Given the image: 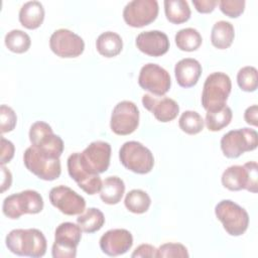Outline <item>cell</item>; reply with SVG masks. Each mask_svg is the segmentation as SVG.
Returning a JSON list of instances; mask_svg holds the SVG:
<instances>
[{
  "instance_id": "f546056e",
  "label": "cell",
  "mask_w": 258,
  "mask_h": 258,
  "mask_svg": "<svg viewBox=\"0 0 258 258\" xmlns=\"http://www.w3.org/2000/svg\"><path fill=\"white\" fill-rule=\"evenodd\" d=\"M124 204L129 212L134 214H143L148 211L151 200L148 194L144 190L132 189L126 195Z\"/></svg>"
},
{
  "instance_id": "4316f807",
  "label": "cell",
  "mask_w": 258,
  "mask_h": 258,
  "mask_svg": "<svg viewBox=\"0 0 258 258\" xmlns=\"http://www.w3.org/2000/svg\"><path fill=\"white\" fill-rule=\"evenodd\" d=\"M77 223L85 233H95L105 224L104 214L97 208H89L77 218Z\"/></svg>"
},
{
  "instance_id": "6da1fadb",
  "label": "cell",
  "mask_w": 258,
  "mask_h": 258,
  "mask_svg": "<svg viewBox=\"0 0 258 258\" xmlns=\"http://www.w3.org/2000/svg\"><path fill=\"white\" fill-rule=\"evenodd\" d=\"M6 247L18 256L42 257L46 252V239L37 229H14L5 239Z\"/></svg>"
},
{
  "instance_id": "8992f818",
  "label": "cell",
  "mask_w": 258,
  "mask_h": 258,
  "mask_svg": "<svg viewBox=\"0 0 258 258\" xmlns=\"http://www.w3.org/2000/svg\"><path fill=\"white\" fill-rule=\"evenodd\" d=\"M215 214L231 236H241L248 229L249 215L247 211L230 200H223L215 207Z\"/></svg>"
},
{
  "instance_id": "1f68e13d",
  "label": "cell",
  "mask_w": 258,
  "mask_h": 258,
  "mask_svg": "<svg viewBox=\"0 0 258 258\" xmlns=\"http://www.w3.org/2000/svg\"><path fill=\"white\" fill-rule=\"evenodd\" d=\"M179 128L186 134L195 135L204 129L205 121L196 111H184L178 120Z\"/></svg>"
},
{
  "instance_id": "d590c367",
  "label": "cell",
  "mask_w": 258,
  "mask_h": 258,
  "mask_svg": "<svg viewBox=\"0 0 258 258\" xmlns=\"http://www.w3.org/2000/svg\"><path fill=\"white\" fill-rule=\"evenodd\" d=\"M219 6L221 11L225 15L231 18H237L244 12L245 1L244 0H222L219 2Z\"/></svg>"
},
{
  "instance_id": "ac0fdd59",
  "label": "cell",
  "mask_w": 258,
  "mask_h": 258,
  "mask_svg": "<svg viewBox=\"0 0 258 258\" xmlns=\"http://www.w3.org/2000/svg\"><path fill=\"white\" fill-rule=\"evenodd\" d=\"M142 104L146 110L153 114L156 120L163 123L175 119L179 112L178 104L165 96L145 94L142 97Z\"/></svg>"
},
{
  "instance_id": "d6986e66",
  "label": "cell",
  "mask_w": 258,
  "mask_h": 258,
  "mask_svg": "<svg viewBox=\"0 0 258 258\" xmlns=\"http://www.w3.org/2000/svg\"><path fill=\"white\" fill-rule=\"evenodd\" d=\"M100 248L108 256L125 254L133 245L132 234L126 229H112L100 238Z\"/></svg>"
},
{
  "instance_id": "d4e9b609",
  "label": "cell",
  "mask_w": 258,
  "mask_h": 258,
  "mask_svg": "<svg viewBox=\"0 0 258 258\" xmlns=\"http://www.w3.org/2000/svg\"><path fill=\"white\" fill-rule=\"evenodd\" d=\"M235 37V30L232 23L225 20L216 22L211 32V42L219 49L228 48Z\"/></svg>"
},
{
  "instance_id": "7402d4cb",
  "label": "cell",
  "mask_w": 258,
  "mask_h": 258,
  "mask_svg": "<svg viewBox=\"0 0 258 258\" xmlns=\"http://www.w3.org/2000/svg\"><path fill=\"white\" fill-rule=\"evenodd\" d=\"M44 19V8L39 1H28L19 10V22L27 29L38 28Z\"/></svg>"
},
{
  "instance_id": "2e32d148",
  "label": "cell",
  "mask_w": 258,
  "mask_h": 258,
  "mask_svg": "<svg viewBox=\"0 0 258 258\" xmlns=\"http://www.w3.org/2000/svg\"><path fill=\"white\" fill-rule=\"evenodd\" d=\"M49 201L53 207L68 216L80 215L86 208L85 199L66 185L52 187L49 191Z\"/></svg>"
},
{
  "instance_id": "8d00e7d4",
  "label": "cell",
  "mask_w": 258,
  "mask_h": 258,
  "mask_svg": "<svg viewBox=\"0 0 258 258\" xmlns=\"http://www.w3.org/2000/svg\"><path fill=\"white\" fill-rule=\"evenodd\" d=\"M15 147L13 143L7 139H5L3 136H1V157H0V163L1 165H4L13 158L14 156Z\"/></svg>"
},
{
  "instance_id": "4dcf8cb0",
  "label": "cell",
  "mask_w": 258,
  "mask_h": 258,
  "mask_svg": "<svg viewBox=\"0 0 258 258\" xmlns=\"http://www.w3.org/2000/svg\"><path fill=\"white\" fill-rule=\"evenodd\" d=\"M4 41L6 47L15 53H23L27 51L31 44L30 36L20 29H13L9 31L5 35Z\"/></svg>"
},
{
  "instance_id": "7c38bea8",
  "label": "cell",
  "mask_w": 258,
  "mask_h": 258,
  "mask_svg": "<svg viewBox=\"0 0 258 258\" xmlns=\"http://www.w3.org/2000/svg\"><path fill=\"white\" fill-rule=\"evenodd\" d=\"M139 86L155 96H163L171 86V80L168 72L156 63L144 64L138 77Z\"/></svg>"
},
{
  "instance_id": "ab89813d",
  "label": "cell",
  "mask_w": 258,
  "mask_h": 258,
  "mask_svg": "<svg viewBox=\"0 0 258 258\" xmlns=\"http://www.w3.org/2000/svg\"><path fill=\"white\" fill-rule=\"evenodd\" d=\"M257 115H258V107L257 105H252L246 109L244 113V119L248 124L253 126H258Z\"/></svg>"
},
{
  "instance_id": "f1b7e54d",
  "label": "cell",
  "mask_w": 258,
  "mask_h": 258,
  "mask_svg": "<svg viewBox=\"0 0 258 258\" xmlns=\"http://www.w3.org/2000/svg\"><path fill=\"white\" fill-rule=\"evenodd\" d=\"M233 117L230 107L225 105L221 109L215 111H208L206 114V126L210 131L216 132L227 127Z\"/></svg>"
},
{
  "instance_id": "ba28073f",
  "label": "cell",
  "mask_w": 258,
  "mask_h": 258,
  "mask_svg": "<svg viewBox=\"0 0 258 258\" xmlns=\"http://www.w3.org/2000/svg\"><path fill=\"white\" fill-rule=\"evenodd\" d=\"M257 145L258 134L256 130L246 127L231 130L221 139V149L228 158H238L244 152L256 149Z\"/></svg>"
},
{
  "instance_id": "484cf974",
  "label": "cell",
  "mask_w": 258,
  "mask_h": 258,
  "mask_svg": "<svg viewBox=\"0 0 258 258\" xmlns=\"http://www.w3.org/2000/svg\"><path fill=\"white\" fill-rule=\"evenodd\" d=\"M164 12L166 19L173 24H180L190 17V8L184 0H165Z\"/></svg>"
},
{
  "instance_id": "83f0119b",
  "label": "cell",
  "mask_w": 258,
  "mask_h": 258,
  "mask_svg": "<svg viewBox=\"0 0 258 258\" xmlns=\"http://www.w3.org/2000/svg\"><path fill=\"white\" fill-rule=\"evenodd\" d=\"M174 40L180 50L194 51L201 46L203 38L197 29L187 27L177 31Z\"/></svg>"
},
{
  "instance_id": "5b68a950",
  "label": "cell",
  "mask_w": 258,
  "mask_h": 258,
  "mask_svg": "<svg viewBox=\"0 0 258 258\" xmlns=\"http://www.w3.org/2000/svg\"><path fill=\"white\" fill-rule=\"evenodd\" d=\"M25 167L43 180H54L59 177L61 166L59 158L38 150L34 146L28 147L23 154Z\"/></svg>"
},
{
  "instance_id": "8fae6325",
  "label": "cell",
  "mask_w": 258,
  "mask_h": 258,
  "mask_svg": "<svg viewBox=\"0 0 258 258\" xmlns=\"http://www.w3.org/2000/svg\"><path fill=\"white\" fill-rule=\"evenodd\" d=\"M139 125V110L131 101H121L113 109L110 120L111 130L117 135H129Z\"/></svg>"
},
{
  "instance_id": "e0dca14e",
  "label": "cell",
  "mask_w": 258,
  "mask_h": 258,
  "mask_svg": "<svg viewBox=\"0 0 258 258\" xmlns=\"http://www.w3.org/2000/svg\"><path fill=\"white\" fill-rule=\"evenodd\" d=\"M68 171L70 176L88 195H95L100 191L102 180L99 174L88 171L81 163L79 152L71 154L68 158Z\"/></svg>"
},
{
  "instance_id": "7a4b0ae2",
  "label": "cell",
  "mask_w": 258,
  "mask_h": 258,
  "mask_svg": "<svg viewBox=\"0 0 258 258\" xmlns=\"http://www.w3.org/2000/svg\"><path fill=\"white\" fill-rule=\"evenodd\" d=\"M231 90V79L225 73L216 72L208 76L202 93V105L204 109L208 112L224 107Z\"/></svg>"
},
{
  "instance_id": "277c9868",
  "label": "cell",
  "mask_w": 258,
  "mask_h": 258,
  "mask_svg": "<svg viewBox=\"0 0 258 258\" xmlns=\"http://www.w3.org/2000/svg\"><path fill=\"white\" fill-rule=\"evenodd\" d=\"M43 209L41 195L33 189H26L6 197L3 201L2 212L12 220L19 219L24 214H38Z\"/></svg>"
},
{
  "instance_id": "74e56055",
  "label": "cell",
  "mask_w": 258,
  "mask_h": 258,
  "mask_svg": "<svg viewBox=\"0 0 258 258\" xmlns=\"http://www.w3.org/2000/svg\"><path fill=\"white\" fill-rule=\"evenodd\" d=\"M157 249L150 244L139 245L131 254V257H156Z\"/></svg>"
},
{
  "instance_id": "52a82bcc",
  "label": "cell",
  "mask_w": 258,
  "mask_h": 258,
  "mask_svg": "<svg viewBox=\"0 0 258 258\" xmlns=\"http://www.w3.org/2000/svg\"><path fill=\"white\" fill-rule=\"evenodd\" d=\"M119 158L124 167L138 174L150 172L154 165L152 152L137 141L125 142L119 150Z\"/></svg>"
},
{
  "instance_id": "836d02e7",
  "label": "cell",
  "mask_w": 258,
  "mask_h": 258,
  "mask_svg": "<svg viewBox=\"0 0 258 258\" xmlns=\"http://www.w3.org/2000/svg\"><path fill=\"white\" fill-rule=\"evenodd\" d=\"M188 252L185 246L179 243H165L162 244L156 252V257H179V258H187Z\"/></svg>"
},
{
  "instance_id": "603a6c76",
  "label": "cell",
  "mask_w": 258,
  "mask_h": 258,
  "mask_svg": "<svg viewBox=\"0 0 258 258\" xmlns=\"http://www.w3.org/2000/svg\"><path fill=\"white\" fill-rule=\"evenodd\" d=\"M125 191L124 181L118 176H108L102 181L100 198L107 205L118 204Z\"/></svg>"
},
{
  "instance_id": "5bb4252c",
  "label": "cell",
  "mask_w": 258,
  "mask_h": 258,
  "mask_svg": "<svg viewBox=\"0 0 258 258\" xmlns=\"http://www.w3.org/2000/svg\"><path fill=\"white\" fill-rule=\"evenodd\" d=\"M158 10L156 0H133L124 7L123 18L131 27H143L156 19Z\"/></svg>"
},
{
  "instance_id": "d6a6232c",
  "label": "cell",
  "mask_w": 258,
  "mask_h": 258,
  "mask_svg": "<svg viewBox=\"0 0 258 258\" xmlns=\"http://www.w3.org/2000/svg\"><path fill=\"white\" fill-rule=\"evenodd\" d=\"M237 83L242 91L254 92L258 86L257 70L252 66H247L239 70L237 74Z\"/></svg>"
},
{
  "instance_id": "ffe728a7",
  "label": "cell",
  "mask_w": 258,
  "mask_h": 258,
  "mask_svg": "<svg viewBox=\"0 0 258 258\" xmlns=\"http://www.w3.org/2000/svg\"><path fill=\"white\" fill-rule=\"evenodd\" d=\"M137 48L150 56H161L169 49L167 35L159 30H148L140 32L136 37Z\"/></svg>"
},
{
  "instance_id": "f35d334b",
  "label": "cell",
  "mask_w": 258,
  "mask_h": 258,
  "mask_svg": "<svg viewBox=\"0 0 258 258\" xmlns=\"http://www.w3.org/2000/svg\"><path fill=\"white\" fill-rule=\"evenodd\" d=\"M192 4L200 13H210L212 12L216 5L217 0H192Z\"/></svg>"
},
{
  "instance_id": "9a60e30c",
  "label": "cell",
  "mask_w": 258,
  "mask_h": 258,
  "mask_svg": "<svg viewBox=\"0 0 258 258\" xmlns=\"http://www.w3.org/2000/svg\"><path fill=\"white\" fill-rule=\"evenodd\" d=\"M49 46L54 54L59 57H77L81 55L85 49L83 38L75 32L60 28L50 35Z\"/></svg>"
},
{
  "instance_id": "60d3db41",
  "label": "cell",
  "mask_w": 258,
  "mask_h": 258,
  "mask_svg": "<svg viewBox=\"0 0 258 258\" xmlns=\"http://www.w3.org/2000/svg\"><path fill=\"white\" fill-rule=\"evenodd\" d=\"M1 175H2V178H1V192H4L11 185L12 174L4 165H1Z\"/></svg>"
},
{
  "instance_id": "30bf717a",
  "label": "cell",
  "mask_w": 258,
  "mask_h": 258,
  "mask_svg": "<svg viewBox=\"0 0 258 258\" xmlns=\"http://www.w3.org/2000/svg\"><path fill=\"white\" fill-rule=\"evenodd\" d=\"M29 140L31 145L40 151L59 158L63 151V141L55 135L47 123L37 121L29 129Z\"/></svg>"
},
{
  "instance_id": "cb8c5ba5",
  "label": "cell",
  "mask_w": 258,
  "mask_h": 258,
  "mask_svg": "<svg viewBox=\"0 0 258 258\" xmlns=\"http://www.w3.org/2000/svg\"><path fill=\"white\" fill-rule=\"evenodd\" d=\"M96 48L101 55L105 57H113L121 52L123 41L118 33L106 31L98 36L96 40Z\"/></svg>"
},
{
  "instance_id": "e575fe53",
  "label": "cell",
  "mask_w": 258,
  "mask_h": 258,
  "mask_svg": "<svg viewBox=\"0 0 258 258\" xmlns=\"http://www.w3.org/2000/svg\"><path fill=\"white\" fill-rule=\"evenodd\" d=\"M17 122V116L14 112V110L7 106V105H1L0 107V128H1V133H7L12 131Z\"/></svg>"
},
{
  "instance_id": "9c48e42d",
  "label": "cell",
  "mask_w": 258,
  "mask_h": 258,
  "mask_svg": "<svg viewBox=\"0 0 258 258\" xmlns=\"http://www.w3.org/2000/svg\"><path fill=\"white\" fill-rule=\"evenodd\" d=\"M81 238L82 229L79 225L71 222L59 224L54 232V242L51 249L52 257L75 258Z\"/></svg>"
},
{
  "instance_id": "44dd1931",
  "label": "cell",
  "mask_w": 258,
  "mask_h": 258,
  "mask_svg": "<svg viewBox=\"0 0 258 258\" xmlns=\"http://www.w3.org/2000/svg\"><path fill=\"white\" fill-rule=\"evenodd\" d=\"M174 75L176 82L180 87L191 88L198 83L202 75V66L199 60L195 58H182L176 62L174 67Z\"/></svg>"
},
{
  "instance_id": "4fadbf2b",
  "label": "cell",
  "mask_w": 258,
  "mask_h": 258,
  "mask_svg": "<svg viewBox=\"0 0 258 258\" xmlns=\"http://www.w3.org/2000/svg\"><path fill=\"white\" fill-rule=\"evenodd\" d=\"M79 157L82 165L91 173L99 174L105 172L110 165L111 145L105 141H94L90 143Z\"/></svg>"
},
{
  "instance_id": "3957f363",
  "label": "cell",
  "mask_w": 258,
  "mask_h": 258,
  "mask_svg": "<svg viewBox=\"0 0 258 258\" xmlns=\"http://www.w3.org/2000/svg\"><path fill=\"white\" fill-rule=\"evenodd\" d=\"M222 184L232 191L247 189L250 192L258 190V165L249 161L244 165L229 166L222 174Z\"/></svg>"
}]
</instances>
